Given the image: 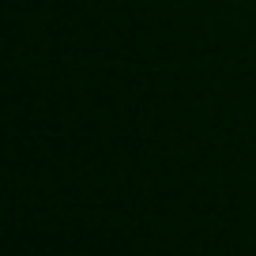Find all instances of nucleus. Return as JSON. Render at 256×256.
Returning a JSON list of instances; mask_svg holds the SVG:
<instances>
[]
</instances>
